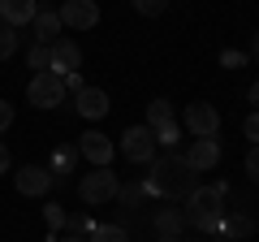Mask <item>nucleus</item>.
I'll list each match as a JSON object with an SVG mask.
<instances>
[{
  "label": "nucleus",
  "instance_id": "6",
  "mask_svg": "<svg viewBox=\"0 0 259 242\" xmlns=\"http://www.w3.org/2000/svg\"><path fill=\"white\" fill-rule=\"evenodd\" d=\"M121 156L134 160V165H151V160H156V134H151L147 126H130V130L121 134Z\"/></svg>",
  "mask_w": 259,
  "mask_h": 242
},
{
  "label": "nucleus",
  "instance_id": "20",
  "mask_svg": "<svg viewBox=\"0 0 259 242\" xmlns=\"http://www.w3.org/2000/svg\"><path fill=\"white\" fill-rule=\"evenodd\" d=\"M26 65L35 69V74L52 69V48H48V44H30V52H26Z\"/></svg>",
  "mask_w": 259,
  "mask_h": 242
},
{
  "label": "nucleus",
  "instance_id": "3",
  "mask_svg": "<svg viewBox=\"0 0 259 242\" xmlns=\"http://www.w3.org/2000/svg\"><path fill=\"white\" fill-rule=\"evenodd\" d=\"M117 190H121V177L112 173V165H108V169H91V173L78 177V199H82L87 208L112 204V199H117Z\"/></svg>",
  "mask_w": 259,
  "mask_h": 242
},
{
  "label": "nucleus",
  "instance_id": "27",
  "mask_svg": "<svg viewBox=\"0 0 259 242\" xmlns=\"http://www.w3.org/2000/svg\"><path fill=\"white\" fill-rule=\"evenodd\" d=\"M242 130H246L250 147H259V108H255V112H250V117H246V126H242Z\"/></svg>",
  "mask_w": 259,
  "mask_h": 242
},
{
  "label": "nucleus",
  "instance_id": "29",
  "mask_svg": "<svg viewBox=\"0 0 259 242\" xmlns=\"http://www.w3.org/2000/svg\"><path fill=\"white\" fill-rule=\"evenodd\" d=\"M221 65H225V69H238V65H246V52H233V48H229V52H221Z\"/></svg>",
  "mask_w": 259,
  "mask_h": 242
},
{
  "label": "nucleus",
  "instance_id": "2",
  "mask_svg": "<svg viewBox=\"0 0 259 242\" xmlns=\"http://www.w3.org/2000/svg\"><path fill=\"white\" fill-rule=\"evenodd\" d=\"M186 225L203 233H221V221H225V186H194L186 195Z\"/></svg>",
  "mask_w": 259,
  "mask_h": 242
},
{
  "label": "nucleus",
  "instance_id": "34",
  "mask_svg": "<svg viewBox=\"0 0 259 242\" xmlns=\"http://www.w3.org/2000/svg\"><path fill=\"white\" fill-rule=\"evenodd\" d=\"M250 56H255V65H259V35H255V44H250Z\"/></svg>",
  "mask_w": 259,
  "mask_h": 242
},
{
  "label": "nucleus",
  "instance_id": "4",
  "mask_svg": "<svg viewBox=\"0 0 259 242\" xmlns=\"http://www.w3.org/2000/svg\"><path fill=\"white\" fill-rule=\"evenodd\" d=\"M182 126L194 139H221V112H216V104H186Z\"/></svg>",
  "mask_w": 259,
  "mask_h": 242
},
{
  "label": "nucleus",
  "instance_id": "22",
  "mask_svg": "<svg viewBox=\"0 0 259 242\" xmlns=\"http://www.w3.org/2000/svg\"><path fill=\"white\" fill-rule=\"evenodd\" d=\"M13 52H18V30L9 22H0V61H9Z\"/></svg>",
  "mask_w": 259,
  "mask_h": 242
},
{
  "label": "nucleus",
  "instance_id": "1",
  "mask_svg": "<svg viewBox=\"0 0 259 242\" xmlns=\"http://www.w3.org/2000/svg\"><path fill=\"white\" fill-rule=\"evenodd\" d=\"M194 186H199V177H194V169H186L182 156H156L143 177V190L160 199H186Z\"/></svg>",
  "mask_w": 259,
  "mask_h": 242
},
{
  "label": "nucleus",
  "instance_id": "17",
  "mask_svg": "<svg viewBox=\"0 0 259 242\" xmlns=\"http://www.w3.org/2000/svg\"><path fill=\"white\" fill-rule=\"evenodd\" d=\"M74 156H78L74 147H61V151L52 156V165H44L48 173H52V186H56V182H69V169H74Z\"/></svg>",
  "mask_w": 259,
  "mask_h": 242
},
{
  "label": "nucleus",
  "instance_id": "35",
  "mask_svg": "<svg viewBox=\"0 0 259 242\" xmlns=\"http://www.w3.org/2000/svg\"><path fill=\"white\" fill-rule=\"evenodd\" d=\"M52 242H87V238H74V233H69V238H52Z\"/></svg>",
  "mask_w": 259,
  "mask_h": 242
},
{
  "label": "nucleus",
  "instance_id": "15",
  "mask_svg": "<svg viewBox=\"0 0 259 242\" xmlns=\"http://www.w3.org/2000/svg\"><path fill=\"white\" fill-rule=\"evenodd\" d=\"M30 26H35V44H52V39H61V13L56 9H39Z\"/></svg>",
  "mask_w": 259,
  "mask_h": 242
},
{
  "label": "nucleus",
  "instance_id": "31",
  "mask_svg": "<svg viewBox=\"0 0 259 242\" xmlns=\"http://www.w3.org/2000/svg\"><path fill=\"white\" fill-rule=\"evenodd\" d=\"M0 173H9V151H5V143H0Z\"/></svg>",
  "mask_w": 259,
  "mask_h": 242
},
{
  "label": "nucleus",
  "instance_id": "28",
  "mask_svg": "<svg viewBox=\"0 0 259 242\" xmlns=\"http://www.w3.org/2000/svg\"><path fill=\"white\" fill-rule=\"evenodd\" d=\"M246 177L259 186V147H250V151H246Z\"/></svg>",
  "mask_w": 259,
  "mask_h": 242
},
{
  "label": "nucleus",
  "instance_id": "26",
  "mask_svg": "<svg viewBox=\"0 0 259 242\" xmlns=\"http://www.w3.org/2000/svg\"><path fill=\"white\" fill-rule=\"evenodd\" d=\"M117 195H121V199H125V204H130V208H139V199H143V195H147V190H143V182H139V186H121V190H117Z\"/></svg>",
  "mask_w": 259,
  "mask_h": 242
},
{
  "label": "nucleus",
  "instance_id": "14",
  "mask_svg": "<svg viewBox=\"0 0 259 242\" xmlns=\"http://www.w3.org/2000/svg\"><path fill=\"white\" fill-rule=\"evenodd\" d=\"M246 233H255V216H246V212H225L221 233H216V238H221V242H238V238H246Z\"/></svg>",
  "mask_w": 259,
  "mask_h": 242
},
{
  "label": "nucleus",
  "instance_id": "24",
  "mask_svg": "<svg viewBox=\"0 0 259 242\" xmlns=\"http://www.w3.org/2000/svg\"><path fill=\"white\" fill-rule=\"evenodd\" d=\"M151 134H156V147H173V143L182 139V130H177V121H173V126H160V130H151Z\"/></svg>",
  "mask_w": 259,
  "mask_h": 242
},
{
  "label": "nucleus",
  "instance_id": "9",
  "mask_svg": "<svg viewBox=\"0 0 259 242\" xmlns=\"http://www.w3.org/2000/svg\"><path fill=\"white\" fill-rule=\"evenodd\" d=\"M52 74H61V78H69V74H78L82 69V48L74 44L69 35H61V39H52Z\"/></svg>",
  "mask_w": 259,
  "mask_h": 242
},
{
  "label": "nucleus",
  "instance_id": "19",
  "mask_svg": "<svg viewBox=\"0 0 259 242\" xmlns=\"http://www.w3.org/2000/svg\"><path fill=\"white\" fill-rule=\"evenodd\" d=\"M87 242H130V233H125V225H95L87 233Z\"/></svg>",
  "mask_w": 259,
  "mask_h": 242
},
{
  "label": "nucleus",
  "instance_id": "8",
  "mask_svg": "<svg viewBox=\"0 0 259 242\" xmlns=\"http://www.w3.org/2000/svg\"><path fill=\"white\" fill-rule=\"evenodd\" d=\"M56 13H61V26H74V30L100 26V5L95 0H65Z\"/></svg>",
  "mask_w": 259,
  "mask_h": 242
},
{
  "label": "nucleus",
  "instance_id": "30",
  "mask_svg": "<svg viewBox=\"0 0 259 242\" xmlns=\"http://www.w3.org/2000/svg\"><path fill=\"white\" fill-rule=\"evenodd\" d=\"M9 126H13V104H9V100H0V134L9 130Z\"/></svg>",
  "mask_w": 259,
  "mask_h": 242
},
{
  "label": "nucleus",
  "instance_id": "10",
  "mask_svg": "<svg viewBox=\"0 0 259 242\" xmlns=\"http://www.w3.org/2000/svg\"><path fill=\"white\" fill-rule=\"evenodd\" d=\"M78 151H82V160L91 169H108L112 165V139L104 130H87L82 139H78Z\"/></svg>",
  "mask_w": 259,
  "mask_h": 242
},
{
  "label": "nucleus",
  "instance_id": "25",
  "mask_svg": "<svg viewBox=\"0 0 259 242\" xmlns=\"http://www.w3.org/2000/svg\"><path fill=\"white\" fill-rule=\"evenodd\" d=\"M130 5H134L143 18H156V13H164V9H168V0H130Z\"/></svg>",
  "mask_w": 259,
  "mask_h": 242
},
{
  "label": "nucleus",
  "instance_id": "33",
  "mask_svg": "<svg viewBox=\"0 0 259 242\" xmlns=\"http://www.w3.org/2000/svg\"><path fill=\"white\" fill-rule=\"evenodd\" d=\"M250 104H259V78L250 83Z\"/></svg>",
  "mask_w": 259,
  "mask_h": 242
},
{
  "label": "nucleus",
  "instance_id": "11",
  "mask_svg": "<svg viewBox=\"0 0 259 242\" xmlns=\"http://www.w3.org/2000/svg\"><path fill=\"white\" fill-rule=\"evenodd\" d=\"M182 160H186V169H194V173H207V169L221 165V143L216 139H194L190 147L182 151Z\"/></svg>",
  "mask_w": 259,
  "mask_h": 242
},
{
  "label": "nucleus",
  "instance_id": "23",
  "mask_svg": "<svg viewBox=\"0 0 259 242\" xmlns=\"http://www.w3.org/2000/svg\"><path fill=\"white\" fill-rule=\"evenodd\" d=\"M65 229L74 233V238H87V233L95 229V221H91V216H82V212H74V216H65Z\"/></svg>",
  "mask_w": 259,
  "mask_h": 242
},
{
  "label": "nucleus",
  "instance_id": "13",
  "mask_svg": "<svg viewBox=\"0 0 259 242\" xmlns=\"http://www.w3.org/2000/svg\"><path fill=\"white\" fill-rule=\"evenodd\" d=\"M35 13H39L35 0H0V22H9L13 30L26 26V22H35Z\"/></svg>",
  "mask_w": 259,
  "mask_h": 242
},
{
  "label": "nucleus",
  "instance_id": "5",
  "mask_svg": "<svg viewBox=\"0 0 259 242\" xmlns=\"http://www.w3.org/2000/svg\"><path fill=\"white\" fill-rule=\"evenodd\" d=\"M26 100L35 104V108H56V104L65 100V78L52 74V69L35 74V78H30V87H26Z\"/></svg>",
  "mask_w": 259,
  "mask_h": 242
},
{
  "label": "nucleus",
  "instance_id": "7",
  "mask_svg": "<svg viewBox=\"0 0 259 242\" xmlns=\"http://www.w3.org/2000/svg\"><path fill=\"white\" fill-rule=\"evenodd\" d=\"M13 186L26 199H44L48 190H52V173H48L44 165H22L18 173H13Z\"/></svg>",
  "mask_w": 259,
  "mask_h": 242
},
{
  "label": "nucleus",
  "instance_id": "12",
  "mask_svg": "<svg viewBox=\"0 0 259 242\" xmlns=\"http://www.w3.org/2000/svg\"><path fill=\"white\" fill-rule=\"evenodd\" d=\"M74 108H78V117L100 121L104 112H108V95H104L100 87H82V91H74Z\"/></svg>",
  "mask_w": 259,
  "mask_h": 242
},
{
  "label": "nucleus",
  "instance_id": "32",
  "mask_svg": "<svg viewBox=\"0 0 259 242\" xmlns=\"http://www.w3.org/2000/svg\"><path fill=\"white\" fill-rule=\"evenodd\" d=\"M156 242H182V233H160Z\"/></svg>",
  "mask_w": 259,
  "mask_h": 242
},
{
  "label": "nucleus",
  "instance_id": "18",
  "mask_svg": "<svg viewBox=\"0 0 259 242\" xmlns=\"http://www.w3.org/2000/svg\"><path fill=\"white\" fill-rule=\"evenodd\" d=\"M160 126H173V104L168 100H151L147 104V130H160Z\"/></svg>",
  "mask_w": 259,
  "mask_h": 242
},
{
  "label": "nucleus",
  "instance_id": "16",
  "mask_svg": "<svg viewBox=\"0 0 259 242\" xmlns=\"http://www.w3.org/2000/svg\"><path fill=\"white\" fill-rule=\"evenodd\" d=\"M151 225H156V233H182L186 212H182V208H160V212L151 216Z\"/></svg>",
  "mask_w": 259,
  "mask_h": 242
},
{
  "label": "nucleus",
  "instance_id": "21",
  "mask_svg": "<svg viewBox=\"0 0 259 242\" xmlns=\"http://www.w3.org/2000/svg\"><path fill=\"white\" fill-rule=\"evenodd\" d=\"M65 216H69V212H65V208H56V204H48V208H44V221H48V242H52L56 233L65 229Z\"/></svg>",
  "mask_w": 259,
  "mask_h": 242
}]
</instances>
